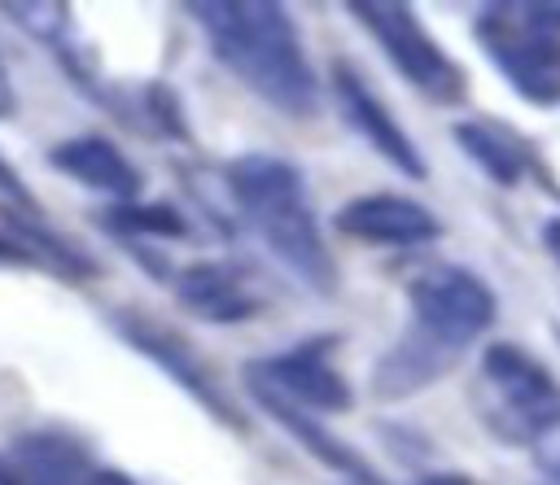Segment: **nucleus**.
<instances>
[{
    "mask_svg": "<svg viewBox=\"0 0 560 485\" xmlns=\"http://www.w3.org/2000/svg\"><path fill=\"white\" fill-rule=\"evenodd\" d=\"M499 319V293L464 262H433L407 280V323L372 363V398L407 402L433 389Z\"/></svg>",
    "mask_w": 560,
    "mask_h": 485,
    "instance_id": "nucleus-1",
    "label": "nucleus"
},
{
    "mask_svg": "<svg viewBox=\"0 0 560 485\" xmlns=\"http://www.w3.org/2000/svg\"><path fill=\"white\" fill-rule=\"evenodd\" d=\"M210 57L267 109L311 122L319 114V74L293 13L276 0H197L188 4Z\"/></svg>",
    "mask_w": 560,
    "mask_h": 485,
    "instance_id": "nucleus-2",
    "label": "nucleus"
},
{
    "mask_svg": "<svg viewBox=\"0 0 560 485\" xmlns=\"http://www.w3.org/2000/svg\"><path fill=\"white\" fill-rule=\"evenodd\" d=\"M219 179L236 218L258 236L280 271L315 297H337L341 267L319 227L302 166L280 153H241L219 170Z\"/></svg>",
    "mask_w": 560,
    "mask_h": 485,
    "instance_id": "nucleus-3",
    "label": "nucleus"
},
{
    "mask_svg": "<svg viewBox=\"0 0 560 485\" xmlns=\"http://www.w3.org/2000/svg\"><path fill=\"white\" fill-rule=\"evenodd\" d=\"M472 44L534 109H560V0H494L472 17Z\"/></svg>",
    "mask_w": 560,
    "mask_h": 485,
    "instance_id": "nucleus-4",
    "label": "nucleus"
},
{
    "mask_svg": "<svg viewBox=\"0 0 560 485\" xmlns=\"http://www.w3.org/2000/svg\"><path fill=\"white\" fill-rule=\"evenodd\" d=\"M477 415L508 446H538L560 428V376L516 341H490L477 363Z\"/></svg>",
    "mask_w": 560,
    "mask_h": 485,
    "instance_id": "nucleus-5",
    "label": "nucleus"
},
{
    "mask_svg": "<svg viewBox=\"0 0 560 485\" xmlns=\"http://www.w3.org/2000/svg\"><path fill=\"white\" fill-rule=\"evenodd\" d=\"M346 17L381 48L394 74L433 105L468 100V70L438 44L424 17L402 0H346Z\"/></svg>",
    "mask_w": 560,
    "mask_h": 485,
    "instance_id": "nucleus-6",
    "label": "nucleus"
},
{
    "mask_svg": "<svg viewBox=\"0 0 560 485\" xmlns=\"http://www.w3.org/2000/svg\"><path fill=\"white\" fill-rule=\"evenodd\" d=\"M337 336H302L289 350H276L267 358L245 363V385H258L311 415H341L354 406V389L337 367Z\"/></svg>",
    "mask_w": 560,
    "mask_h": 485,
    "instance_id": "nucleus-7",
    "label": "nucleus"
},
{
    "mask_svg": "<svg viewBox=\"0 0 560 485\" xmlns=\"http://www.w3.org/2000/svg\"><path fill=\"white\" fill-rule=\"evenodd\" d=\"M114 328H118V336H122L136 354H144L149 363H158L210 419H219L228 433H249L245 411L232 402V393L219 385L214 367H210L179 332H171L166 323H158V319H149V315H140V310H118V315H114Z\"/></svg>",
    "mask_w": 560,
    "mask_h": 485,
    "instance_id": "nucleus-8",
    "label": "nucleus"
},
{
    "mask_svg": "<svg viewBox=\"0 0 560 485\" xmlns=\"http://www.w3.org/2000/svg\"><path fill=\"white\" fill-rule=\"evenodd\" d=\"M328 92H332V100H337L341 122H346L381 162H389L402 179H416V184L429 179V162H424L420 144L407 135V127L394 118V109L376 96V87L359 74V66H350L346 57H337L332 70H328Z\"/></svg>",
    "mask_w": 560,
    "mask_h": 485,
    "instance_id": "nucleus-9",
    "label": "nucleus"
},
{
    "mask_svg": "<svg viewBox=\"0 0 560 485\" xmlns=\"http://www.w3.org/2000/svg\"><path fill=\"white\" fill-rule=\"evenodd\" d=\"M332 232L368 249H424L442 240V218L407 192H359L332 210Z\"/></svg>",
    "mask_w": 560,
    "mask_h": 485,
    "instance_id": "nucleus-10",
    "label": "nucleus"
},
{
    "mask_svg": "<svg viewBox=\"0 0 560 485\" xmlns=\"http://www.w3.org/2000/svg\"><path fill=\"white\" fill-rule=\"evenodd\" d=\"M166 288L175 293L179 310H188L192 319L214 323V328L249 323L267 306L249 267L223 262V258H201V262H184V267L166 271Z\"/></svg>",
    "mask_w": 560,
    "mask_h": 485,
    "instance_id": "nucleus-11",
    "label": "nucleus"
},
{
    "mask_svg": "<svg viewBox=\"0 0 560 485\" xmlns=\"http://www.w3.org/2000/svg\"><path fill=\"white\" fill-rule=\"evenodd\" d=\"M455 149L499 188H547L551 197H560V184L551 179L542 153L503 118H459L451 127Z\"/></svg>",
    "mask_w": 560,
    "mask_h": 485,
    "instance_id": "nucleus-12",
    "label": "nucleus"
},
{
    "mask_svg": "<svg viewBox=\"0 0 560 485\" xmlns=\"http://www.w3.org/2000/svg\"><path fill=\"white\" fill-rule=\"evenodd\" d=\"M48 162H52V170H61L66 179H74L79 188L109 197V205L140 201L144 175H140L136 162H131L114 140H105V135H70V140H61V144L48 149Z\"/></svg>",
    "mask_w": 560,
    "mask_h": 485,
    "instance_id": "nucleus-13",
    "label": "nucleus"
},
{
    "mask_svg": "<svg viewBox=\"0 0 560 485\" xmlns=\"http://www.w3.org/2000/svg\"><path fill=\"white\" fill-rule=\"evenodd\" d=\"M4 459H9L18 485H92V476H96L88 446L57 428L13 437Z\"/></svg>",
    "mask_w": 560,
    "mask_h": 485,
    "instance_id": "nucleus-14",
    "label": "nucleus"
},
{
    "mask_svg": "<svg viewBox=\"0 0 560 485\" xmlns=\"http://www.w3.org/2000/svg\"><path fill=\"white\" fill-rule=\"evenodd\" d=\"M101 227L109 236H118L122 245H131L136 253H144V245L153 240H188L192 227L188 218L171 205V201H127V205H105L101 214Z\"/></svg>",
    "mask_w": 560,
    "mask_h": 485,
    "instance_id": "nucleus-15",
    "label": "nucleus"
},
{
    "mask_svg": "<svg viewBox=\"0 0 560 485\" xmlns=\"http://www.w3.org/2000/svg\"><path fill=\"white\" fill-rule=\"evenodd\" d=\"M0 197H4V201H13V205H22L26 214H35V210H39V205H35V197H31V188L22 184V175H18L4 157H0Z\"/></svg>",
    "mask_w": 560,
    "mask_h": 485,
    "instance_id": "nucleus-16",
    "label": "nucleus"
},
{
    "mask_svg": "<svg viewBox=\"0 0 560 485\" xmlns=\"http://www.w3.org/2000/svg\"><path fill=\"white\" fill-rule=\"evenodd\" d=\"M529 459H534V468H538L542 476L560 481V428H556V433H547V437L529 450Z\"/></svg>",
    "mask_w": 560,
    "mask_h": 485,
    "instance_id": "nucleus-17",
    "label": "nucleus"
},
{
    "mask_svg": "<svg viewBox=\"0 0 560 485\" xmlns=\"http://www.w3.org/2000/svg\"><path fill=\"white\" fill-rule=\"evenodd\" d=\"M538 240H542V249H547V258L560 267V214H551V218H542V232H538Z\"/></svg>",
    "mask_w": 560,
    "mask_h": 485,
    "instance_id": "nucleus-18",
    "label": "nucleus"
},
{
    "mask_svg": "<svg viewBox=\"0 0 560 485\" xmlns=\"http://www.w3.org/2000/svg\"><path fill=\"white\" fill-rule=\"evenodd\" d=\"M13 109H18V96H13V83H9L4 61H0V118H13Z\"/></svg>",
    "mask_w": 560,
    "mask_h": 485,
    "instance_id": "nucleus-19",
    "label": "nucleus"
},
{
    "mask_svg": "<svg viewBox=\"0 0 560 485\" xmlns=\"http://www.w3.org/2000/svg\"><path fill=\"white\" fill-rule=\"evenodd\" d=\"M92 485H140V481H136V476H127V472H118V468H96Z\"/></svg>",
    "mask_w": 560,
    "mask_h": 485,
    "instance_id": "nucleus-20",
    "label": "nucleus"
},
{
    "mask_svg": "<svg viewBox=\"0 0 560 485\" xmlns=\"http://www.w3.org/2000/svg\"><path fill=\"white\" fill-rule=\"evenodd\" d=\"M416 485H472V476H464V472H429Z\"/></svg>",
    "mask_w": 560,
    "mask_h": 485,
    "instance_id": "nucleus-21",
    "label": "nucleus"
},
{
    "mask_svg": "<svg viewBox=\"0 0 560 485\" xmlns=\"http://www.w3.org/2000/svg\"><path fill=\"white\" fill-rule=\"evenodd\" d=\"M0 262H26V249L9 236H0Z\"/></svg>",
    "mask_w": 560,
    "mask_h": 485,
    "instance_id": "nucleus-22",
    "label": "nucleus"
},
{
    "mask_svg": "<svg viewBox=\"0 0 560 485\" xmlns=\"http://www.w3.org/2000/svg\"><path fill=\"white\" fill-rule=\"evenodd\" d=\"M0 485H18V481H13V468H9L4 454H0Z\"/></svg>",
    "mask_w": 560,
    "mask_h": 485,
    "instance_id": "nucleus-23",
    "label": "nucleus"
},
{
    "mask_svg": "<svg viewBox=\"0 0 560 485\" xmlns=\"http://www.w3.org/2000/svg\"><path fill=\"white\" fill-rule=\"evenodd\" d=\"M551 485H560V481H551Z\"/></svg>",
    "mask_w": 560,
    "mask_h": 485,
    "instance_id": "nucleus-24",
    "label": "nucleus"
}]
</instances>
